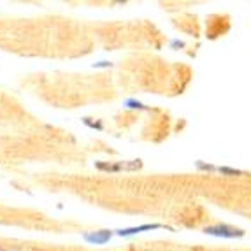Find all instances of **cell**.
Returning a JSON list of instances; mask_svg holds the SVG:
<instances>
[{
	"mask_svg": "<svg viewBox=\"0 0 251 251\" xmlns=\"http://www.w3.org/2000/svg\"><path fill=\"white\" fill-rule=\"evenodd\" d=\"M205 234L214 235V237H225V239H234V237H243L244 230L241 228H235L230 225H213V226H205L204 228Z\"/></svg>",
	"mask_w": 251,
	"mask_h": 251,
	"instance_id": "6da1fadb",
	"label": "cell"
},
{
	"mask_svg": "<svg viewBox=\"0 0 251 251\" xmlns=\"http://www.w3.org/2000/svg\"><path fill=\"white\" fill-rule=\"evenodd\" d=\"M111 230H99V232H88V234H84V241H88L92 244H105L111 239Z\"/></svg>",
	"mask_w": 251,
	"mask_h": 251,
	"instance_id": "7a4b0ae2",
	"label": "cell"
},
{
	"mask_svg": "<svg viewBox=\"0 0 251 251\" xmlns=\"http://www.w3.org/2000/svg\"><path fill=\"white\" fill-rule=\"evenodd\" d=\"M155 228H162V225H143V226H135V228H125V230H118V235H134L139 234L143 230H155Z\"/></svg>",
	"mask_w": 251,
	"mask_h": 251,
	"instance_id": "3957f363",
	"label": "cell"
},
{
	"mask_svg": "<svg viewBox=\"0 0 251 251\" xmlns=\"http://www.w3.org/2000/svg\"><path fill=\"white\" fill-rule=\"evenodd\" d=\"M218 172H222V174H226V176H243L244 172L243 171H237V169H230V167H218Z\"/></svg>",
	"mask_w": 251,
	"mask_h": 251,
	"instance_id": "277c9868",
	"label": "cell"
},
{
	"mask_svg": "<svg viewBox=\"0 0 251 251\" xmlns=\"http://www.w3.org/2000/svg\"><path fill=\"white\" fill-rule=\"evenodd\" d=\"M197 167L204 169V171H216V167H213V165H204L202 162H197Z\"/></svg>",
	"mask_w": 251,
	"mask_h": 251,
	"instance_id": "5b68a950",
	"label": "cell"
},
{
	"mask_svg": "<svg viewBox=\"0 0 251 251\" xmlns=\"http://www.w3.org/2000/svg\"><path fill=\"white\" fill-rule=\"evenodd\" d=\"M0 251H9V250H5V248H2V246H0Z\"/></svg>",
	"mask_w": 251,
	"mask_h": 251,
	"instance_id": "8992f818",
	"label": "cell"
}]
</instances>
